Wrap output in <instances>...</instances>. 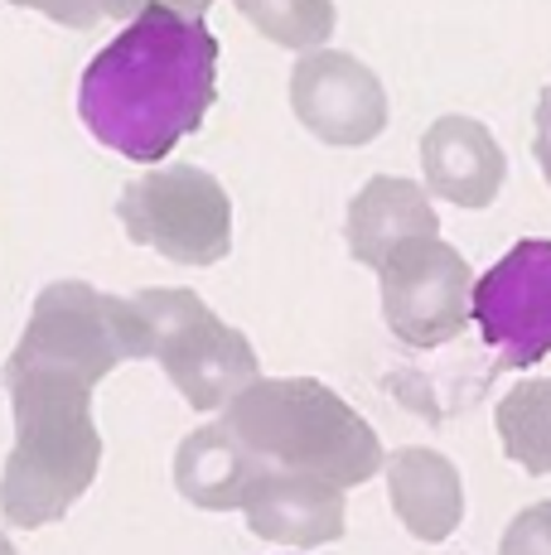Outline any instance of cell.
<instances>
[{"instance_id": "17", "label": "cell", "mask_w": 551, "mask_h": 555, "mask_svg": "<svg viewBox=\"0 0 551 555\" xmlns=\"http://www.w3.org/2000/svg\"><path fill=\"white\" fill-rule=\"evenodd\" d=\"M20 10H39L44 20L68 29H92L98 20H107V0H10Z\"/></svg>"}, {"instance_id": "9", "label": "cell", "mask_w": 551, "mask_h": 555, "mask_svg": "<svg viewBox=\"0 0 551 555\" xmlns=\"http://www.w3.org/2000/svg\"><path fill=\"white\" fill-rule=\"evenodd\" d=\"M291 112L324 145H368L387 131V92L368 63L338 49H315L291 68Z\"/></svg>"}, {"instance_id": "15", "label": "cell", "mask_w": 551, "mask_h": 555, "mask_svg": "<svg viewBox=\"0 0 551 555\" xmlns=\"http://www.w3.org/2000/svg\"><path fill=\"white\" fill-rule=\"evenodd\" d=\"M498 435L508 459L527 474H551V382H523L498 405Z\"/></svg>"}, {"instance_id": "16", "label": "cell", "mask_w": 551, "mask_h": 555, "mask_svg": "<svg viewBox=\"0 0 551 555\" xmlns=\"http://www.w3.org/2000/svg\"><path fill=\"white\" fill-rule=\"evenodd\" d=\"M242 15L257 25L261 39L291 49V53H315L334 35V0H232Z\"/></svg>"}, {"instance_id": "5", "label": "cell", "mask_w": 551, "mask_h": 555, "mask_svg": "<svg viewBox=\"0 0 551 555\" xmlns=\"http://www.w3.org/2000/svg\"><path fill=\"white\" fill-rule=\"evenodd\" d=\"M131 300L151 328L155 362L194 411H228L261 382V362L247 334L222 324L194 291L155 285V291H136Z\"/></svg>"}, {"instance_id": "4", "label": "cell", "mask_w": 551, "mask_h": 555, "mask_svg": "<svg viewBox=\"0 0 551 555\" xmlns=\"http://www.w3.org/2000/svg\"><path fill=\"white\" fill-rule=\"evenodd\" d=\"M131 358H155L141 309L131 295H102L88 281H54L39 291L25 334L10 353V362L73 372L88 387H98Z\"/></svg>"}, {"instance_id": "11", "label": "cell", "mask_w": 551, "mask_h": 555, "mask_svg": "<svg viewBox=\"0 0 551 555\" xmlns=\"http://www.w3.org/2000/svg\"><path fill=\"white\" fill-rule=\"evenodd\" d=\"M426 189L454 208H489L503 189V151L474 116H440L421 135Z\"/></svg>"}, {"instance_id": "13", "label": "cell", "mask_w": 551, "mask_h": 555, "mask_svg": "<svg viewBox=\"0 0 551 555\" xmlns=\"http://www.w3.org/2000/svg\"><path fill=\"white\" fill-rule=\"evenodd\" d=\"M261 474L267 464L238 440L228 421L198 425L175 450V488L184 493V503L204 512H242Z\"/></svg>"}, {"instance_id": "3", "label": "cell", "mask_w": 551, "mask_h": 555, "mask_svg": "<svg viewBox=\"0 0 551 555\" xmlns=\"http://www.w3.org/2000/svg\"><path fill=\"white\" fill-rule=\"evenodd\" d=\"M222 421L261 464L338 488L368 483L383 464L377 430L315 377H261L247 397L222 411Z\"/></svg>"}, {"instance_id": "12", "label": "cell", "mask_w": 551, "mask_h": 555, "mask_svg": "<svg viewBox=\"0 0 551 555\" xmlns=\"http://www.w3.org/2000/svg\"><path fill=\"white\" fill-rule=\"evenodd\" d=\"M436 232H440V222H436V208H431V194L397 175L368 179L358 189V198L348 203V222H344L354 261L373 266V271H383L407 242L436 237Z\"/></svg>"}, {"instance_id": "1", "label": "cell", "mask_w": 551, "mask_h": 555, "mask_svg": "<svg viewBox=\"0 0 551 555\" xmlns=\"http://www.w3.org/2000/svg\"><path fill=\"white\" fill-rule=\"evenodd\" d=\"M218 98V39L198 15L151 5L82 68L78 116L92 141L155 165L204 126Z\"/></svg>"}, {"instance_id": "2", "label": "cell", "mask_w": 551, "mask_h": 555, "mask_svg": "<svg viewBox=\"0 0 551 555\" xmlns=\"http://www.w3.org/2000/svg\"><path fill=\"white\" fill-rule=\"evenodd\" d=\"M15 411V450L0 474V512L15 527H49L92 488L102 435L92 425V387L73 372L5 362Z\"/></svg>"}, {"instance_id": "14", "label": "cell", "mask_w": 551, "mask_h": 555, "mask_svg": "<svg viewBox=\"0 0 551 555\" xmlns=\"http://www.w3.org/2000/svg\"><path fill=\"white\" fill-rule=\"evenodd\" d=\"M387 488L411 537L440 541L460 521V474L436 450H397L387 459Z\"/></svg>"}, {"instance_id": "19", "label": "cell", "mask_w": 551, "mask_h": 555, "mask_svg": "<svg viewBox=\"0 0 551 555\" xmlns=\"http://www.w3.org/2000/svg\"><path fill=\"white\" fill-rule=\"evenodd\" d=\"M533 155L537 165H542L547 184H551V82L542 88V98H537V135H533Z\"/></svg>"}, {"instance_id": "6", "label": "cell", "mask_w": 551, "mask_h": 555, "mask_svg": "<svg viewBox=\"0 0 551 555\" xmlns=\"http://www.w3.org/2000/svg\"><path fill=\"white\" fill-rule=\"evenodd\" d=\"M126 237L175 266H218L232 251V198L208 169H145L116 198Z\"/></svg>"}, {"instance_id": "10", "label": "cell", "mask_w": 551, "mask_h": 555, "mask_svg": "<svg viewBox=\"0 0 551 555\" xmlns=\"http://www.w3.org/2000/svg\"><path fill=\"white\" fill-rule=\"evenodd\" d=\"M242 517H247L252 537L261 541H281V546L300 551L330 546L344 537V488L267 464V474L252 483Z\"/></svg>"}, {"instance_id": "18", "label": "cell", "mask_w": 551, "mask_h": 555, "mask_svg": "<svg viewBox=\"0 0 551 555\" xmlns=\"http://www.w3.org/2000/svg\"><path fill=\"white\" fill-rule=\"evenodd\" d=\"M151 5H169V10H179V15L204 20V10L214 5V0H107V20H126V25H131V20L145 15Z\"/></svg>"}, {"instance_id": "20", "label": "cell", "mask_w": 551, "mask_h": 555, "mask_svg": "<svg viewBox=\"0 0 551 555\" xmlns=\"http://www.w3.org/2000/svg\"><path fill=\"white\" fill-rule=\"evenodd\" d=\"M0 555H15V546H10V541H5V537H0Z\"/></svg>"}, {"instance_id": "7", "label": "cell", "mask_w": 551, "mask_h": 555, "mask_svg": "<svg viewBox=\"0 0 551 555\" xmlns=\"http://www.w3.org/2000/svg\"><path fill=\"white\" fill-rule=\"evenodd\" d=\"M383 281V319L411 348H436L474 319V281L464 256L440 237L407 242L377 271Z\"/></svg>"}, {"instance_id": "8", "label": "cell", "mask_w": 551, "mask_h": 555, "mask_svg": "<svg viewBox=\"0 0 551 555\" xmlns=\"http://www.w3.org/2000/svg\"><path fill=\"white\" fill-rule=\"evenodd\" d=\"M474 324L503 367H533L551 353V242H517L474 281Z\"/></svg>"}]
</instances>
